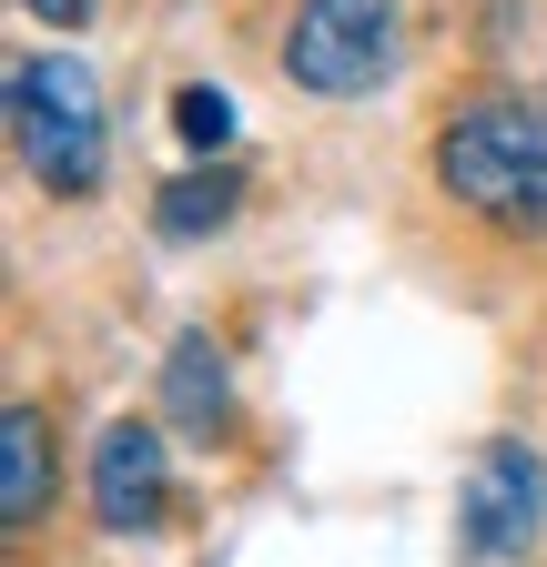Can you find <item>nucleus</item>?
Returning a JSON list of instances; mask_svg holds the SVG:
<instances>
[{"label": "nucleus", "instance_id": "1", "mask_svg": "<svg viewBox=\"0 0 547 567\" xmlns=\"http://www.w3.org/2000/svg\"><path fill=\"white\" fill-rule=\"evenodd\" d=\"M436 183L497 234H547V102L527 92L456 102L436 132Z\"/></svg>", "mask_w": 547, "mask_h": 567}, {"label": "nucleus", "instance_id": "2", "mask_svg": "<svg viewBox=\"0 0 547 567\" xmlns=\"http://www.w3.org/2000/svg\"><path fill=\"white\" fill-rule=\"evenodd\" d=\"M11 132H21V163L41 173V193H61V203L102 193L112 132H102V82H92L82 51H31V61H11Z\"/></svg>", "mask_w": 547, "mask_h": 567}, {"label": "nucleus", "instance_id": "3", "mask_svg": "<svg viewBox=\"0 0 547 567\" xmlns=\"http://www.w3.org/2000/svg\"><path fill=\"white\" fill-rule=\"evenodd\" d=\"M395 51H405V0H305L285 21V82L314 102H355L395 82Z\"/></svg>", "mask_w": 547, "mask_h": 567}, {"label": "nucleus", "instance_id": "4", "mask_svg": "<svg viewBox=\"0 0 547 567\" xmlns=\"http://www.w3.org/2000/svg\"><path fill=\"white\" fill-rule=\"evenodd\" d=\"M537 527H547V466H537V446L487 436L476 466H466V486H456V557L497 567V557L537 547Z\"/></svg>", "mask_w": 547, "mask_h": 567}, {"label": "nucleus", "instance_id": "5", "mask_svg": "<svg viewBox=\"0 0 547 567\" xmlns=\"http://www.w3.org/2000/svg\"><path fill=\"white\" fill-rule=\"evenodd\" d=\"M92 517L112 537H153L173 517V446H163V425H143V415L102 425V446H92Z\"/></svg>", "mask_w": 547, "mask_h": 567}, {"label": "nucleus", "instance_id": "6", "mask_svg": "<svg viewBox=\"0 0 547 567\" xmlns=\"http://www.w3.org/2000/svg\"><path fill=\"white\" fill-rule=\"evenodd\" d=\"M51 496H61L51 415H41V405H11V415H0V537L51 527Z\"/></svg>", "mask_w": 547, "mask_h": 567}, {"label": "nucleus", "instance_id": "7", "mask_svg": "<svg viewBox=\"0 0 547 567\" xmlns=\"http://www.w3.org/2000/svg\"><path fill=\"white\" fill-rule=\"evenodd\" d=\"M163 405H173L183 436H203V446L234 436V375H224V344L214 334H173V354H163Z\"/></svg>", "mask_w": 547, "mask_h": 567}, {"label": "nucleus", "instance_id": "8", "mask_svg": "<svg viewBox=\"0 0 547 567\" xmlns=\"http://www.w3.org/2000/svg\"><path fill=\"white\" fill-rule=\"evenodd\" d=\"M234 203H244V183L214 163V173H173L163 183V203H153V224L173 234V244H193V234H224L234 224Z\"/></svg>", "mask_w": 547, "mask_h": 567}, {"label": "nucleus", "instance_id": "9", "mask_svg": "<svg viewBox=\"0 0 547 567\" xmlns=\"http://www.w3.org/2000/svg\"><path fill=\"white\" fill-rule=\"evenodd\" d=\"M173 132L193 142V153H224V142H234V102L214 82H193V92H173Z\"/></svg>", "mask_w": 547, "mask_h": 567}, {"label": "nucleus", "instance_id": "10", "mask_svg": "<svg viewBox=\"0 0 547 567\" xmlns=\"http://www.w3.org/2000/svg\"><path fill=\"white\" fill-rule=\"evenodd\" d=\"M21 11L51 21V31H82V21H92V0H21Z\"/></svg>", "mask_w": 547, "mask_h": 567}]
</instances>
